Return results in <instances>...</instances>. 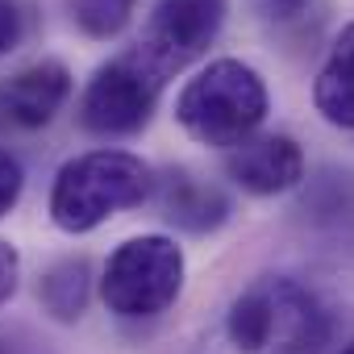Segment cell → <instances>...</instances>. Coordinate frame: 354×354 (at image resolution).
I'll return each instance as SVG.
<instances>
[{
	"instance_id": "cell-15",
	"label": "cell",
	"mask_w": 354,
	"mask_h": 354,
	"mask_svg": "<svg viewBox=\"0 0 354 354\" xmlns=\"http://www.w3.org/2000/svg\"><path fill=\"white\" fill-rule=\"evenodd\" d=\"M17 279H21V254L13 242L0 238V308H5L17 292Z\"/></svg>"
},
{
	"instance_id": "cell-12",
	"label": "cell",
	"mask_w": 354,
	"mask_h": 354,
	"mask_svg": "<svg viewBox=\"0 0 354 354\" xmlns=\"http://www.w3.org/2000/svg\"><path fill=\"white\" fill-rule=\"evenodd\" d=\"M67 9H71V21H75L80 34H88L96 42H109L133 21L138 0H67Z\"/></svg>"
},
{
	"instance_id": "cell-5",
	"label": "cell",
	"mask_w": 354,
	"mask_h": 354,
	"mask_svg": "<svg viewBox=\"0 0 354 354\" xmlns=\"http://www.w3.org/2000/svg\"><path fill=\"white\" fill-rule=\"evenodd\" d=\"M162 88L167 75L142 55V46H129L92 71L80 96V125L96 138H129L150 125Z\"/></svg>"
},
{
	"instance_id": "cell-7",
	"label": "cell",
	"mask_w": 354,
	"mask_h": 354,
	"mask_svg": "<svg viewBox=\"0 0 354 354\" xmlns=\"http://www.w3.org/2000/svg\"><path fill=\"white\" fill-rule=\"evenodd\" d=\"M71 100V71L59 59L30 63L26 71L0 80V125L5 129H42Z\"/></svg>"
},
{
	"instance_id": "cell-8",
	"label": "cell",
	"mask_w": 354,
	"mask_h": 354,
	"mask_svg": "<svg viewBox=\"0 0 354 354\" xmlns=\"http://www.w3.org/2000/svg\"><path fill=\"white\" fill-rule=\"evenodd\" d=\"M225 171L250 196H279L304 180V150L288 133L246 138L242 146H234L225 154Z\"/></svg>"
},
{
	"instance_id": "cell-3",
	"label": "cell",
	"mask_w": 354,
	"mask_h": 354,
	"mask_svg": "<svg viewBox=\"0 0 354 354\" xmlns=\"http://www.w3.org/2000/svg\"><path fill=\"white\" fill-rule=\"evenodd\" d=\"M225 329L242 354H313L329 337V317L308 288L259 279L234 300Z\"/></svg>"
},
{
	"instance_id": "cell-17",
	"label": "cell",
	"mask_w": 354,
	"mask_h": 354,
	"mask_svg": "<svg viewBox=\"0 0 354 354\" xmlns=\"http://www.w3.org/2000/svg\"><path fill=\"white\" fill-rule=\"evenodd\" d=\"M0 354H9V350H5V346H0Z\"/></svg>"
},
{
	"instance_id": "cell-9",
	"label": "cell",
	"mask_w": 354,
	"mask_h": 354,
	"mask_svg": "<svg viewBox=\"0 0 354 354\" xmlns=\"http://www.w3.org/2000/svg\"><path fill=\"white\" fill-rule=\"evenodd\" d=\"M313 104L329 125L354 129V21L337 34L329 59L321 63L313 80Z\"/></svg>"
},
{
	"instance_id": "cell-4",
	"label": "cell",
	"mask_w": 354,
	"mask_h": 354,
	"mask_svg": "<svg viewBox=\"0 0 354 354\" xmlns=\"http://www.w3.org/2000/svg\"><path fill=\"white\" fill-rule=\"evenodd\" d=\"M184 292V250L167 234H142L121 242L100 275V300L125 321L158 317Z\"/></svg>"
},
{
	"instance_id": "cell-10",
	"label": "cell",
	"mask_w": 354,
	"mask_h": 354,
	"mask_svg": "<svg viewBox=\"0 0 354 354\" xmlns=\"http://www.w3.org/2000/svg\"><path fill=\"white\" fill-rule=\"evenodd\" d=\"M162 217L192 230V234H209L230 217V201L213 184L196 180L188 171H167V180H162Z\"/></svg>"
},
{
	"instance_id": "cell-11",
	"label": "cell",
	"mask_w": 354,
	"mask_h": 354,
	"mask_svg": "<svg viewBox=\"0 0 354 354\" xmlns=\"http://www.w3.org/2000/svg\"><path fill=\"white\" fill-rule=\"evenodd\" d=\"M92 296V271L84 259H63L38 279V300L55 321H80Z\"/></svg>"
},
{
	"instance_id": "cell-14",
	"label": "cell",
	"mask_w": 354,
	"mask_h": 354,
	"mask_svg": "<svg viewBox=\"0 0 354 354\" xmlns=\"http://www.w3.org/2000/svg\"><path fill=\"white\" fill-rule=\"evenodd\" d=\"M21 192H26V171H21V162L9 150H0V217H9L17 209Z\"/></svg>"
},
{
	"instance_id": "cell-2",
	"label": "cell",
	"mask_w": 354,
	"mask_h": 354,
	"mask_svg": "<svg viewBox=\"0 0 354 354\" xmlns=\"http://www.w3.org/2000/svg\"><path fill=\"white\" fill-rule=\"evenodd\" d=\"M271 109L263 75L242 59H213L175 96V121L201 146L234 150L263 125Z\"/></svg>"
},
{
	"instance_id": "cell-6",
	"label": "cell",
	"mask_w": 354,
	"mask_h": 354,
	"mask_svg": "<svg viewBox=\"0 0 354 354\" xmlns=\"http://www.w3.org/2000/svg\"><path fill=\"white\" fill-rule=\"evenodd\" d=\"M221 26H225V0H158L138 46L171 80L217 42Z\"/></svg>"
},
{
	"instance_id": "cell-1",
	"label": "cell",
	"mask_w": 354,
	"mask_h": 354,
	"mask_svg": "<svg viewBox=\"0 0 354 354\" xmlns=\"http://www.w3.org/2000/svg\"><path fill=\"white\" fill-rule=\"evenodd\" d=\"M154 188V171L129 150H88L59 167L50 184V221L63 234H92L109 217L138 209Z\"/></svg>"
},
{
	"instance_id": "cell-13",
	"label": "cell",
	"mask_w": 354,
	"mask_h": 354,
	"mask_svg": "<svg viewBox=\"0 0 354 354\" xmlns=\"http://www.w3.org/2000/svg\"><path fill=\"white\" fill-rule=\"evenodd\" d=\"M34 34V5L30 0H0V59L21 50Z\"/></svg>"
},
{
	"instance_id": "cell-16",
	"label": "cell",
	"mask_w": 354,
	"mask_h": 354,
	"mask_svg": "<svg viewBox=\"0 0 354 354\" xmlns=\"http://www.w3.org/2000/svg\"><path fill=\"white\" fill-rule=\"evenodd\" d=\"M337 354H354V342H350V346H342V350H337Z\"/></svg>"
}]
</instances>
